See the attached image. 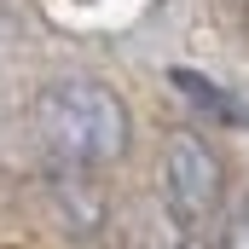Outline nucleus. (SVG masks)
<instances>
[{
	"label": "nucleus",
	"instance_id": "f257e3e1",
	"mask_svg": "<svg viewBox=\"0 0 249 249\" xmlns=\"http://www.w3.org/2000/svg\"><path fill=\"white\" fill-rule=\"evenodd\" d=\"M41 151L58 168H105L127 151V110L99 81H58L29 110Z\"/></svg>",
	"mask_w": 249,
	"mask_h": 249
},
{
	"label": "nucleus",
	"instance_id": "f03ea898",
	"mask_svg": "<svg viewBox=\"0 0 249 249\" xmlns=\"http://www.w3.org/2000/svg\"><path fill=\"white\" fill-rule=\"evenodd\" d=\"M214 203H220V162H214V151L197 133H174L168 151H162V209H168L174 232L197 238L209 226Z\"/></svg>",
	"mask_w": 249,
	"mask_h": 249
},
{
	"label": "nucleus",
	"instance_id": "7ed1b4c3",
	"mask_svg": "<svg viewBox=\"0 0 249 249\" xmlns=\"http://www.w3.org/2000/svg\"><path fill=\"white\" fill-rule=\"evenodd\" d=\"M168 81H174V93H186L191 110H203V116H214V122H226V127H249L244 99H232V93L214 87L209 75H197V70H168Z\"/></svg>",
	"mask_w": 249,
	"mask_h": 249
},
{
	"label": "nucleus",
	"instance_id": "20e7f679",
	"mask_svg": "<svg viewBox=\"0 0 249 249\" xmlns=\"http://www.w3.org/2000/svg\"><path fill=\"white\" fill-rule=\"evenodd\" d=\"M220 249H249V191L238 197V209L226 214V232H220Z\"/></svg>",
	"mask_w": 249,
	"mask_h": 249
}]
</instances>
